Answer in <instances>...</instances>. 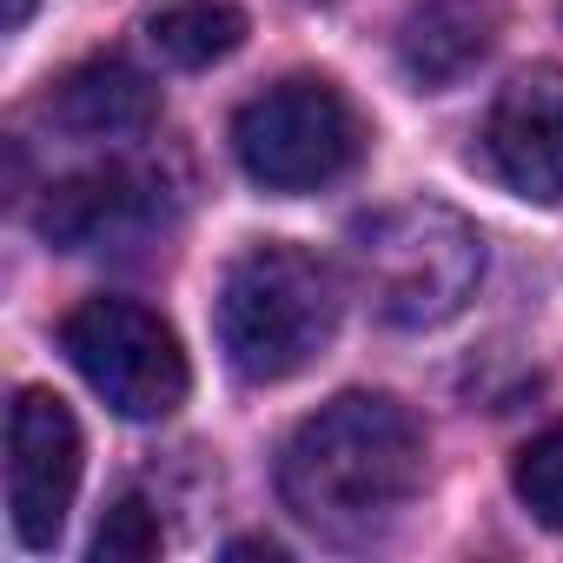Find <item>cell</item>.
<instances>
[{
  "label": "cell",
  "instance_id": "obj_1",
  "mask_svg": "<svg viewBox=\"0 0 563 563\" xmlns=\"http://www.w3.org/2000/svg\"><path fill=\"white\" fill-rule=\"evenodd\" d=\"M418 484H424V438L411 411L378 391L332 398L278 451V497L306 530L332 543H372L378 530H391L418 497Z\"/></svg>",
  "mask_w": 563,
  "mask_h": 563
},
{
  "label": "cell",
  "instance_id": "obj_2",
  "mask_svg": "<svg viewBox=\"0 0 563 563\" xmlns=\"http://www.w3.org/2000/svg\"><path fill=\"white\" fill-rule=\"evenodd\" d=\"M339 278L325 258H312L306 245H245L225 278H219V352L239 378L252 385H278L299 378L312 358H325L332 332H339Z\"/></svg>",
  "mask_w": 563,
  "mask_h": 563
},
{
  "label": "cell",
  "instance_id": "obj_3",
  "mask_svg": "<svg viewBox=\"0 0 563 563\" xmlns=\"http://www.w3.org/2000/svg\"><path fill=\"white\" fill-rule=\"evenodd\" d=\"M352 258L378 306V319L424 332L464 312V299L484 278V239L477 225L444 199H398L352 225Z\"/></svg>",
  "mask_w": 563,
  "mask_h": 563
},
{
  "label": "cell",
  "instance_id": "obj_4",
  "mask_svg": "<svg viewBox=\"0 0 563 563\" xmlns=\"http://www.w3.org/2000/svg\"><path fill=\"white\" fill-rule=\"evenodd\" d=\"M232 153L265 192H319L345 179L365 153V120L332 80H278L232 120Z\"/></svg>",
  "mask_w": 563,
  "mask_h": 563
},
{
  "label": "cell",
  "instance_id": "obj_5",
  "mask_svg": "<svg viewBox=\"0 0 563 563\" xmlns=\"http://www.w3.org/2000/svg\"><path fill=\"white\" fill-rule=\"evenodd\" d=\"M60 352L74 358V372L107 398V411L153 424L173 418L186 405V352L173 339V325L159 312H146L140 299H87L60 319Z\"/></svg>",
  "mask_w": 563,
  "mask_h": 563
},
{
  "label": "cell",
  "instance_id": "obj_6",
  "mask_svg": "<svg viewBox=\"0 0 563 563\" xmlns=\"http://www.w3.org/2000/svg\"><path fill=\"white\" fill-rule=\"evenodd\" d=\"M80 490V424L74 411L27 385L8 411V517L27 550H54Z\"/></svg>",
  "mask_w": 563,
  "mask_h": 563
},
{
  "label": "cell",
  "instance_id": "obj_7",
  "mask_svg": "<svg viewBox=\"0 0 563 563\" xmlns=\"http://www.w3.org/2000/svg\"><path fill=\"white\" fill-rule=\"evenodd\" d=\"M484 159L517 199H563V67H530L490 100Z\"/></svg>",
  "mask_w": 563,
  "mask_h": 563
},
{
  "label": "cell",
  "instance_id": "obj_8",
  "mask_svg": "<svg viewBox=\"0 0 563 563\" xmlns=\"http://www.w3.org/2000/svg\"><path fill=\"white\" fill-rule=\"evenodd\" d=\"M484 54H490V8L484 0H418L398 27V67L424 93L464 80Z\"/></svg>",
  "mask_w": 563,
  "mask_h": 563
},
{
  "label": "cell",
  "instance_id": "obj_9",
  "mask_svg": "<svg viewBox=\"0 0 563 563\" xmlns=\"http://www.w3.org/2000/svg\"><path fill=\"white\" fill-rule=\"evenodd\" d=\"M146 219V186L126 166H100V173H74L60 186H47L41 199V232L60 252H93L120 232H133Z\"/></svg>",
  "mask_w": 563,
  "mask_h": 563
},
{
  "label": "cell",
  "instance_id": "obj_10",
  "mask_svg": "<svg viewBox=\"0 0 563 563\" xmlns=\"http://www.w3.org/2000/svg\"><path fill=\"white\" fill-rule=\"evenodd\" d=\"M47 113H54L67 133H80V140H120V133L153 126L159 100H153V87H146L126 60H87V67H74V74L54 87Z\"/></svg>",
  "mask_w": 563,
  "mask_h": 563
},
{
  "label": "cell",
  "instance_id": "obj_11",
  "mask_svg": "<svg viewBox=\"0 0 563 563\" xmlns=\"http://www.w3.org/2000/svg\"><path fill=\"white\" fill-rule=\"evenodd\" d=\"M146 41L173 67H212L245 41V14L232 0H153L146 8Z\"/></svg>",
  "mask_w": 563,
  "mask_h": 563
},
{
  "label": "cell",
  "instance_id": "obj_12",
  "mask_svg": "<svg viewBox=\"0 0 563 563\" xmlns=\"http://www.w3.org/2000/svg\"><path fill=\"white\" fill-rule=\"evenodd\" d=\"M510 490L517 504L543 523V530H563V424H550L543 438H530L510 464Z\"/></svg>",
  "mask_w": 563,
  "mask_h": 563
},
{
  "label": "cell",
  "instance_id": "obj_13",
  "mask_svg": "<svg viewBox=\"0 0 563 563\" xmlns=\"http://www.w3.org/2000/svg\"><path fill=\"white\" fill-rule=\"evenodd\" d=\"M159 543H166V530H159L153 504L146 497H120L107 510L100 537H93V556L100 563H146V556H159Z\"/></svg>",
  "mask_w": 563,
  "mask_h": 563
},
{
  "label": "cell",
  "instance_id": "obj_14",
  "mask_svg": "<svg viewBox=\"0 0 563 563\" xmlns=\"http://www.w3.org/2000/svg\"><path fill=\"white\" fill-rule=\"evenodd\" d=\"M27 14H34V0H8V27H14V34L27 27Z\"/></svg>",
  "mask_w": 563,
  "mask_h": 563
}]
</instances>
